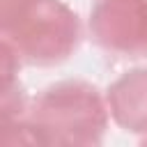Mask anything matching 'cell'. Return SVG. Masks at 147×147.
<instances>
[{"instance_id": "6da1fadb", "label": "cell", "mask_w": 147, "mask_h": 147, "mask_svg": "<svg viewBox=\"0 0 147 147\" xmlns=\"http://www.w3.org/2000/svg\"><path fill=\"white\" fill-rule=\"evenodd\" d=\"M37 145H99L108 126V106L85 80H62L46 87L28 108Z\"/></svg>"}, {"instance_id": "7a4b0ae2", "label": "cell", "mask_w": 147, "mask_h": 147, "mask_svg": "<svg viewBox=\"0 0 147 147\" xmlns=\"http://www.w3.org/2000/svg\"><path fill=\"white\" fill-rule=\"evenodd\" d=\"M21 60L39 67L64 62L80 41V21L62 0H37L7 34Z\"/></svg>"}, {"instance_id": "3957f363", "label": "cell", "mask_w": 147, "mask_h": 147, "mask_svg": "<svg viewBox=\"0 0 147 147\" xmlns=\"http://www.w3.org/2000/svg\"><path fill=\"white\" fill-rule=\"evenodd\" d=\"M90 32L108 53H147V0H96L90 11Z\"/></svg>"}, {"instance_id": "277c9868", "label": "cell", "mask_w": 147, "mask_h": 147, "mask_svg": "<svg viewBox=\"0 0 147 147\" xmlns=\"http://www.w3.org/2000/svg\"><path fill=\"white\" fill-rule=\"evenodd\" d=\"M21 55L11 41L0 39V145H37L28 124L25 94L18 83Z\"/></svg>"}, {"instance_id": "5b68a950", "label": "cell", "mask_w": 147, "mask_h": 147, "mask_svg": "<svg viewBox=\"0 0 147 147\" xmlns=\"http://www.w3.org/2000/svg\"><path fill=\"white\" fill-rule=\"evenodd\" d=\"M106 106L122 129L147 136V69H131L119 76L108 87Z\"/></svg>"}, {"instance_id": "8992f818", "label": "cell", "mask_w": 147, "mask_h": 147, "mask_svg": "<svg viewBox=\"0 0 147 147\" xmlns=\"http://www.w3.org/2000/svg\"><path fill=\"white\" fill-rule=\"evenodd\" d=\"M37 0H0V34H9Z\"/></svg>"}]
</instances>
